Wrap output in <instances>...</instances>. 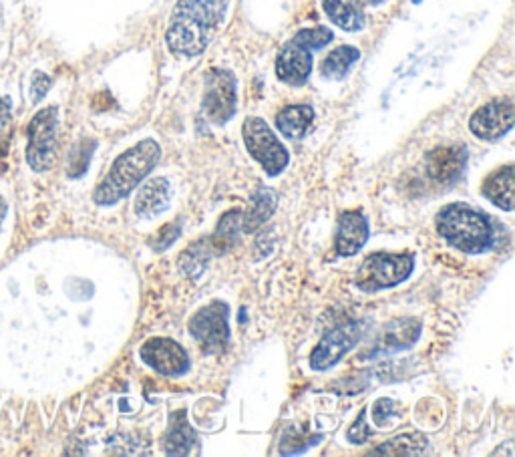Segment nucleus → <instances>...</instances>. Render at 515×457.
Returning <instances> with one entry per match:
<instances>
[{
  "label": "nucleus",
  "instance_id": "8",
  "mask_svg": "<svg viewBox=\"0 0 515 457\" xmlns=\"http://www.w3.org/2000/svg\"><path fill=\"white\" fill-rule=\"evenodd\" d=\"M238 93L236 77L226 69H212L206 73L204 87V113L214 125H226L236 113Z\"/></svg>",
  "mask_w": 515,
  "mask_h": 457
},
{
  "label": "nucleus",
  "instance_id": "3",
  "mask_svg": "<svg viewBox=\"0 0 515 457\" xmlns=\"http://www.w3.org/2000/svg\"><path fill=\"white\" fill-rule=\"evenodd\" d=\"M437 232L453 248L465 254H483L493 244L489 218L469 204H449L437 214Z\"/></svg>",
  "mask_w": 515,
  "mask_h": 457
},
{
  "label": "nucleus",
  "instance_id": "9",
  "mask_svg": "<svg viewBox=\"0 0 515 457\" xmlns=\"http://www.w3.org/2000/svg\"><path fill=\"white\" fill-rule=\"evenodd\" d=\"M363 337L361 323H347L328 331L316 349L310 355V367L314 371H328L332 369L342 357H345Z\"/></svg>",
  "mask_w": 515,
  "mask_h": 457
},
{
  "label": "nucleus",
  "instance_id": "6",
  "mask_svg": "<svg viewBox=\"0 0 515 457\" xmlns=\"http://www.w3.org/2000/svg\"><path fill=\"white\" fill-rule=\"evenodd\" d=\"M228 304L214 300L202 307L190 321V333L206 355H222L230 343Z\"/></svg>",
  "mask_w": 515,
  "mask_h": 457
},
{
  "label": "nucleus",
  "instance_id": "16",
  "mask_svg": "<svg viewBox=\"0 0 515 457\" xmlns=\"http://www.w3.org/2000/svg\"><path fill=\"white\" fill-rule=\"evenodd\" d=\"M198 445L196 429L190 425L186 411H178L171 415L169 427L163 439V447L167 455H188Z\"/></svg>",
  "mask_w": 515,
  "mask_h": 457
},
{
  "label": "nucleus",
  "instance_id": "21",
  "mask_svg": "<svg viewBox=\"0 0 515 457\" xmlns=\"http://www.w3.org/2000/svg\"><path fill=\"white\" fill-rule=\"evenodd\" d=\"M361 59V51L351 45H342L328 53V57L320 65V75L330 81H340L349 75L353 65Z\"/></svg>",
  "mask_w": 515,
  "mask_h": 457
},
{
  "label": "nucleus",
  "instance_id": "23",
  "mask_svg": "<svg viewBox=\"0 0 515 457\" xmlns=\"http://www.w3.org/2000/svg\"><path fill=\"white\" fill-rule=\"evenodd\" d=\"M242 218H244L242 210H230L228 214L222 216L214 236L208 238L214 254H224L236 244V240L242 232Z\"/></svg>",
  "mask_w": 515,
  "mask_h": 457
},
{
  "label": "nucleus",
  "instance_id": "32",
  "mask_svg": "<svg viewBox=\"0 0 515 457\" xmlns=\"http://www.w3.org/2000/svg\"><path fill=\"white\" fill-rule=\"evenodd\" d=\"M5 216H7V202H5L3 198H0V226H3Z\"/></svg>",
  "mask_w": 515,
  "mask_h": 457
},
{
  "label": "nucleus",
  "instance_id": "27",
  "mask_svg": "<svg viewBox=\"0 0 515 457\" xmlns=\"http://www.w3.org/2000/svg\"><path fill=\"white\" fill-rule=\"evenodd\" d=\"M332 39H334V35H332L330 29L314 27V29H302V31H298L292 41L298 43L300 47L308 49V51H316V49L326 47Z\"/></svg>",
  "mask_w": 515,
  "mask_h": 457
},
{
  "label": "nucleus",
  "instance_id": "25",
  "mask_svg": "<svg viewBox=\"0 0 515 457\" xmlns=\"http://www.w3.org/2000/svg\"><path fill=\"white\" fill-rule=\"evenodd\" d=\"M210 258H212V246H210V240L204 238V240L192 244L180 256V268L188 276H200L206 270Z\"/></svg>",
  "mask_w": 515,
  "mask_h": 457
},
{
  "label": "nucleus",
  "instance_id": "12",
  "mask_svg": "<svg viewBox=\"0 0 515 457\" xmlns=\"http://www.w3.org/2000/svg\"><path fill=\"white\" fill-rule=\"evenodd\" d=\"M467 166L465 145H443L427 156V174L437 184H453Z\"/></svg>",
  "mask_w": 515,
  "mask_h": 457
},
{
  "label": "nucleus",
  "instance_id": "30",
  "mask_svg": "<svg viewBox=\"0 0 515 457\" xmlns=\"http://www.w3.org/2000/svg\"><path fill=\"white\" fill-rule=\"evenodd\" d=\"M51 85H53V81H51V77H49V75H45V73H35V77H33V85H31V97H33V103H39V101L47 95V91L51 89Z\"/></svg>",
  "mask_w": 515,
  "mask_h": 457
},
{
  "label": "nucleus",
  "instance_id": "33",
  "mask_svg": "<svg viewBox=\"0 0 515 457\" xmlns=\"http://www.w3.org/2000/svg\"><path fill=\"white\" fill-rule=\"evenodd\" d=\"M367 3H371V5H379V3H383V0H367Z\"/></svg>",
  "mask_w": 515,
  "mask_h": 457
},
{
  "label": "nucleus",
  "instance_id": "31",
  "mask_svg": "<svg viewBox=\"0 0 515 457\" xmlns=\"http://www.w3.org/2000/svg\"><path fill=\"white\" fill-rule=\"evenodd\" d=\"M11 121V101L7 97H0V129Z\"/></svg>",
  "mask_w": 515,
  "mask_h": 457
},
{
  "label": "nucleus",
  "instance_id": "20",
  "mask_svg": "<svg viewBox=\"0 0 515 457\" xmlns=\"http://www.w3.org/2000/svg\"><path fill=\"white\" fill-rule=\"evenodd\" d=\"M276 210V196L270 188H258L250 200L248 212H244L242 218V230L244 232H254L258 230L264 222L270 220V216Z\"/></svg>",
  "mask_w": 515,
  "mask_h": 457
},
{
  "label": "nucleus",
  "instance_id": "10",
  "mask_svg": "<svg viewBox=\"0 0 515 457\" xmlns=\"http://www.w3.org/2000/svg\"><path fill=\"white\" fill-rule=\"evenodd\" d=\"M139 353L147 367L165 377H182L190 371V355L174 339L153 337L141 347Z\"/></svg>",
  "mask_w": 515,
  "mask_h": 457
},
{
  "label": "nucleus",
  "instance_id": "26",
  "mask_svg": "<svg viewBox=\"0 0 515 457\" xmlns=\"http://www.w3.org/2000/svg\"><path fill=\"white\" fill-rule=\"evenodd\" d=\"M95 147H97V143L91 139H83L73 147L71 158H69V178L85 176V172L91 164V156H93Z\"/></svg>",
  "mask_w": 515,
  "mask_h": 457
},
{
  "label": "nucleus",
  "instance_id": "11",
  "mask_svg": "<svg viewBox=\"0 0 515 457\" xmlns=\"http://www.w3.org/2000/svg\"><path fill=\"white\" fill-rule=\"evenodd\" d=\"M513 127V101L511 99H495L483 107H479L471 119L469 129L475 137L483 141H497Z\"/></svg>",
  "mask_w": 515,
  "mask_h": 457
},
{
  "label": "nucleus",
  "instance_id": "28",
  "mask_svg": "<svg viewBox=\"0 0 515 457\" xmlns=\"http://www.w3.org/2000/svg\"><path fill=\"white\" fill-rule=\"evenodd\" d=\"M180 232H182V226L180 224H167V226H163L151 240H149V244H151V248L155 250V252H161V250H165V248H169L171 244L176 242V238L180 236Z\"/></svg>",
  "mask_w": 515,
  "mask_h": 457
},
{
  "label": "nucleus",
  "instance_id": "1",
  "mask_svg": "<svg viewBox=\"0 0 515 457\" xmlns=\"http://www.w3.org/2000/svg\"><path fill=\"white\" fill-rule=\"evenodd\" d=\"M226 11L228 0H180L165 35L169 51L178 57L202 55L224 23Z\"/></svg>",
  "mask_w": 515,
  "mask_h": 457
},
{
  "label": "nucleus",
  "instance_id": "18",
  "mask_svg": "<svg viewBox=\"0 0 515 457\" xmlns=\"http://www.w3.org/2000/svg\"><path fill=\"white\" fill-rule=\"evenodd\" d=\"M326 17L342 31L357 33L365 27V17L357 0H322Z\"/></svg>",
  "mask_w": 515,
  "mask_h": 457
},
{
  "label": "nucleus",
  "instance_id": "19",
  "mask_svg": "<svg viewBox=\"0 0 515 457\" xmlns=\"http://www.w3.org/2000/svg\"><path fill=\"white\" fill-rule=\"evenodd\" d=\"M314 121V111L308 105H290L276 115V127L288 139H302Z\"/></svg>",
  "mask_w": 515,
  "mask_h": 457
},
{
  "label": "nucleus",
  "instance_id": "4",
  "mask_svg": "<svg viewBox=\"0 0 515 457\" xmlns=\"http://www.w3.org/2000/svg\"><path fill=\"white\" fill-rule=\"evenodd\" d=\"M413 270H415L413 254L377 252L363 260L355 282L365 292H377L405 282L413 274Z\"/></svg>",
  "mask_w": 515,
  "mask_h": 457
},
{
  "label": "nucleus",
  "instance_id": "22",
  "mask_svg": "<svg viewBox=\"0 0 515 457\" xmlns=\"http://www.w3.org/2000/svg\"><path fill=\"white\" fill-rule=\"evenodd\" d=\"M421 337V323L417 319H395L385 329V347L391 351H403L413 347Z\"/></svg>",
  "mask_w": 515,
  "mask_h": 457
},
{
  "label": "nucleus",
  "instance_id": "2",
  "mask_svg": "<svg viewBox=\"0 0 515 457\" xmlns=\"http://www.w3.org/2000/svg\"><path fill=\"white\" fill-rule=\"evenodd\" d=\"M161 158V147L153 139H143L113 162L107 178L97 186L93 194V202L97 206H115L123 198H127L145 176L157 166Z\"/></svg>",
  "mask_w": 515,
  "mask_h": 457
},
{
  "label": "nucleus",
  "instance_id": "5",
  "mask_svg": "<svg viewBox=\"0 0 515 457\" xmlns=\"http://www.w3.org/2000/svg\"><path fill=\"white\" fill-rule=\"evenodd\" d=\"M242 135L248 154L264 168L268 176L276 178L286 170L290 162L288 151L262 117H248L244 121Z\"/></svg>",
  "mask_w": 515,
  "mask_h": 457
},
{
  "label": "nucleus",
  "instance_id": "24",
  "mask_svg": "<svg viewBox=\"0 0 515 457\" xmlns=\"http://www.w3.org/2000/svg\"><path fill=\"white\" fill-rule=\"evenodd\" d=\"M425 447H427V437L415 431V433L393 437L391 441L373 449L371 455H417V453H423Z\"/></svg>",
  "mask_w": 515,
  "mask_h": 457
},
{
  "label": "nucleus",
  "instance_id": "29",
  "mask_svg": "<svg viewBox=\"0 0 515 457\" xmlns=\"http://www.w3.org/2000/svg\"><path fill=\"white\" fill-rule=\"evenodd\" d=\"M369 437H371V429L367 427V411H361L357 423H355V425L351 427V431H349V441L361 445V443H365Z\"/></svg>",
  "mask_w": 515,
  "mask_h": 457
},
{
  "label": "nucleus",
  "instance_id": "15",
  "mask_svg": "<svg viewBox=\"0 0 515 457\" xmlns=\"http://www.w3.org/2000/svg\"><path fill=\"white\" fill-rule=\"evenodd\" d=\"M171 186L165 178H151L135 198V214L139 218H155L167 210Z\"/></svg>",
  "mask_w": 515,
  "mask_h": 457
},
{
  "label": "nucleus",
  "instance_id": "7",
  "mask_svg": "<svg viewBox=\"0 0 515 457\" xmlns=\"http://www.w3.org/2000/svg\"><path fill=\"white\" fill-rule=\"evenodd\" d=\"M57 127L59 111L57 107L41 109L29 123L27 137V162L35 172H47L55 164V147H57Z\"/></svg>",
  "mask_w": 515,
  "mask_h": 457
},
{
  "label": "nucleus",
  "instance_id": "14",
  "mask_svg": "<svg viewBox=\"0 0 515 457\" xmlns=\"http://www.w3.org/2000/svg\"><path fill=\"white\" fill-rule=\"evenodd\" d=\"M369 222L361 212H342L338 216L336 252L340 256H355L369 240Z\"/></svg>",
  "mask_w": 515,
  "mask_h": 457
},
{
  "label": "nucleus",
  "instance_id": "13",
  "mask_svg": "<svg viewBox=\"0 0 515 457\" xmlns=\"http://www.w3.org/2000/svg\"><path fill=\"white\" fill-rule=\"evenodd\" d=\"M312 71V55L308 49L290 41L282 47L276 59V75L282 83L300 87L308 81Z\"/></svg>",
  "mask_w": 515,
  "mask_h": 457
},
{
  "label": "nucleus",
  "instance_id": "17",
  "mask_svg": "<svg viewBox=\"0 0 515 457\" xmlns=\"http://www.w3.org/2000/svg\"><path fill=\"white\" fill-rule=\"evenodd\" d=\"M513 164L509 166H503L499 168L497 172H493L483 188H481V194L497 208L505 210V212H511L513 210Z\"/></svg>",
  "mask_w": 515,
  "mask_h": 457
}]
</instances>
